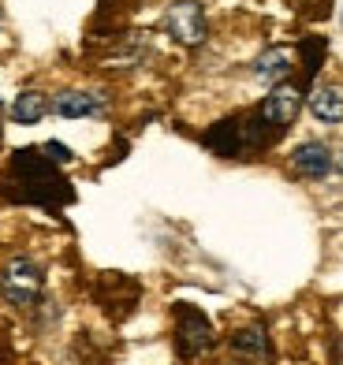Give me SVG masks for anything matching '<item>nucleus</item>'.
Segmentation results:
<instances>
[{
  "instance_id": "obj_1",
  "label": "nucleus",
  "mask_w": 343,
  "mask_h": 365,
  "mask_svg": "<svg viewBox=\"0 0 343 365\" xmlns=\"http://www.w3.org/2000/svg\"><path fill=\"white\" fill-rule=\"evenodd\" d=\"M217 346V328L198 306H175V354L183 361H198Z\"/></svg>"
},
{
  "instance_id": "obj_2",
  "label": "nucleus",
  "mask_w": 343,
  "mask_h": 365,
  "mask_svg": "<svg viewBox=\"0 0 343 365\" xmlns=\"http://www.w3.org/2000/svg\"><path fill=\"white\" fill-rule=\"evenodd\" d=\"M45 287V269L34 257H11L4 269H0V298L15 309H26L41 298Z\"/></svg>"
},
{
  "instance_id": "obj_3",
  "label": "nucleus",
  "mask_w": 343,
  "mask_h": 365,
  "mask_svg": "<svg viewBox=\"0 0 343 365\" xmlns=\"http://www.w3.org/2000/svg\"><path fill=\"white\" fill-rule=\"evenodd\" d=\"M299 108H302V90L295 82H280V86H272V93L257 105L254 120L265 127V135L272 138V135H284V130L295 123Z\"/></svg>"
},
{
  "instance_id": "obj_4",
  "label": "nucleus",
  "mask_w": 343,
  "mask_h": 365,
  "mask_svg": "<svg viewBox=\"0 0 343 365\" xmlns=\"http://www.w3.org/2000/svg\"><path fill=\"white\" fill-rule=\"evenodd\" d=\"M165 26H168V34L179 41V45H202L205 41V11L198 0H175V4L168 8L165 15Z\"/></svg>"
},
{
  "instance_id": "obj_5",
  "label": "nucleus",
  "mask_w": 343,
  "mask_h": 365,
  "mask_svg": "<svg viewBox=\"0 0 343 365\" xmlns=\"http://www.w3.org/2000/svg\"><path fill=\"white\" fill-rule=\"evenodd\" d=\"M332 153L324 142H302L295 145V153H291V168H295L302 179H324L332 172Z\"/></svg>"
},
{
  "instance_id": "obj_6",
  "label": "nucleus",
  "mask_w": 343,
  "mask_h": 365,
  "mask_svg": "<svg viewBox=\"0 0 343 365\" xmlns=\"http://www.w3.org/2000/svg\"><path fill=\"white\" fill-rule=\"evenodd\" d=\"M227 351H232L239 361H265L269 358V336L261 324H247V328H235L227 336Z\"/></svg>"
},
{
  "instance_id": "obj_7",
  "label": "nucleus",
  "mask_w": 343,
  "mask_h": 365,
  "mask_svg": "<svg viewBox=\"0 0 343 365\" xmlns=\"http://www.w3.org/2000/svg\"><path fill=\"white\" fill-rule=\"evenodd\" d=\"M309 115L321 123H343V86L339 82H324L309 93Z\"/></svg>"
},
{
  "instance_id": "obj_8",
  "label": "nucleus",
  "mask_w": 343,
  "mask_h": 365,
  "mask_svg": "<svg viewBox=\"0 0 343 365\" xmlns=\"http://www.w3.org/2000/svg\"><path fill=\"white\" fill-rule=\"evenodd\" d=\"M101 97L97 93H86V90H63L53 97V112L63 115V120H83V115H97L101 112Z\"/></svg>"
},
{
  "instance_id": "obj_9",
  "label": "nucleus",
  "mask_w": 343,
  "mask_h": 365,
  "mask_svg": "<svg viewBox=\"0 0 343 365\" xmlns=\"http://www.w3.org/2000/svg\"><path fill=\"white\" fill-rule=\"evenodd\" d=\"M48 108L53 105H48V97L41 90H23L19 97H15V105H11V120L23 123V127H34V123L45 120Z\"/></svg>"
},
{
  "instance_id": "obj_10",
  "label": "nucleus",
  "mask_w": 343,
  "mask_h": 365,
  "mask_svg": "<svg viewBox=\"0 0 343 365\" xmlns=\"http://www.w3.org/2000/svg\"><path fill=\"white\" fill-rule=\"evenodd\" d=\"M254 75L261 82H269V86H280V82H287V75H291V53L287 48H269L265 56H257Z\"/></svg>"
},
{
  "instance_id": "obj_11",
  "label": "nucleus",
  "mask_w": 343,
  "mask_h": 365,
  "mask_svg": "<svg viewBox=\"0 0 343 365\" xmlns=\"http://www.w3.org/2000/svg\"><path fill=\"white\" fill-rule=\"evenodd\" d=\"M45 157L56 160V164H68V160H71V149L60 145V142H48V145H45Z\"/></svg>"
},
{
  "instance_id": "obj_12",
  "label": "nucleus",
  "mask_w": 343,
  "mask_h": 365,
  "mask_svg": "<svg viewBox=\"0 0 343 365\" xmlns=\"http://www.w3.org/2000/svg\"><path fill=\"white\" fill-rule=\"evenodd\" d=\"M339 175H343V153H339Z\"/></svg>"
},
{
  "instance_id": "obj_13",
  "label": "nucleus",
  "mask_w": 343,
  "mask_h": 365,
  "mask_svg": "<svg viewBox=\"0 0 343 365\" xmlns=\"http://www.w3.org/2000/svg\"><path fill=\"white\" fill-rule=\"evenodd\" d=\"M0 23H4V15H0Z\"/></svg>"
}]
</instances>
